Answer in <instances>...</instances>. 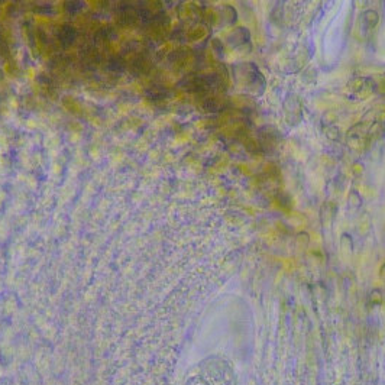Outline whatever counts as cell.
<instances>
[{
	"instance_id": "cell-1",
	"label": "cell",
	"mask_w": 385,
	"mask_h": 385,
	"mask_svg": "<svg viewBox=\"0 0 385 385\" xmlns=\"http://www.w3.org/2000/svg\"><path fill=\"white\" fill-rule=\"evenodd\" d=\"M233 71H236L235 77L238 78V81L246 90L253 92L256 96L264 93L265 86H267V80L253 62H243L241 65H236L233 68Z\"/></svg>"
},
{
	"instance_id": "cell-2",
	"label": "cell",
	"mask_w": 385,
	"mask_h": 385,
	"mask_svg": "<svg viewBox=\"0 0 385 385\" xmlns=\"http://www.w3.org/2000/svg\"><path fill=\"white\" fill-rule=\"evenodd\" d=\"M284 113L286 119L289 125H297L301 119H303V109H301V103L294 95H289L286 101H284Z\"/></svg>"
},
{
	"instance_id": "cell-3",
	"label": "cell",
	"mask_w": 385,
	"mask_h": 385,
	"mask_svg": "<svg viewBox=\"0 0 385 385\" xmlns=\"http://www.w3.org/2000/svg\"><path fill=\"white\" fill-rule=\"evenodd\" d=\"M259 136H261V141L264 144H271V145H277L278 141H280V134L275 128L272 126H264L259 129Z\"/></svg>"
},
{
	"instance_id": "cell-4",
	"label": "cell",
	"mask_w": 385,
	"mask_h": 385,
	"mask_svg": "<svg viewBox=\"0 0 385 385\" xmlns=\"http://www.w3.org/2000/svg\"><path fill=\"white\" fill-rule=\"evenodd\" d=\"M361 22H362V25H364L365 29H372V28H375V26L378 25V22H380V15H378L377 10H374V9H368V10H365V12L362 13V16H361Z\"/></svg>"
},
{
	"instance_id": "cell-5",
	"label": "cell",
	"mask_w": 385,
	"mask_h": 385,
	"mask_svg": "<svg viewBox=\"0 0 385 385\" xmlns=\"http://www.w3.org/2000/svg\"><path fill=\"white\" fill-rule=\"evenodd\" d=\"M249 31L246 29V28H243V31H242V35H239V28L233 32V35L231 37V42L232 45H235V47H238V45H245L246 42H249Z\"/></svg>"
},
{
	"instance_id": "cell-6",
	"label": "cell",
	"mask_w": 385,
	"mask_h": 385,
	"mask_svg": "<svg viewBox=\"0 0 385 385\" xmlns=\"http://www.w3.org/2000/svg\"><path fill=\"white\" fill-rule=\"evenodd\" d=\"M76 38V32H74V29H71V28H68V26H65L61 32H59V41L62 42V45H70L73 41Z\"/></svg>"
},
{
	"instance_id": "cell-7",
	"label": "cell",
	"mask_w": 385,
	"mask_h": 385,
	"mask_svg": "<svg viewBox=\"0 0 385 385\" xmlns=\"http://www.w3.org/2000/svg\"><path fill=\"white\" fill-rule=\"evenodd\" d=\"M361 204H362V197L359 195V192L352 190L349 192V206L358 209V207H361Z\"/></svg>"
},
{
	"instance_id": "cell-8",
	"label": "cell",
	"mask_w": 385,
	"mask_h": 385,
	"mask_svg": "<svg viewBox=\"0 0 385 385\" xmlns=\"http://www.w3.org/2000/svg\"><path fill=\"white\" fill-rule=\"evenodd\" d=\"M326 135H328V138L330 139V141H337L339 136H340V132H339V129H337L336 126H333V125H328Z\"/></svg>"
},
{
	"instance_id": "cell-9",
	"label": "cell",
	"mask_w": 385,
	"mask_h": 385,
	"mask_svg": "<svg viewBox=\"0 0 385 385\" xmlns=\"http://www.w3.org/2000/svg\"><path fill=\"white\" fill-rule=\"evenodd\" d=\"M65 7H67V10L68 12H71V13H74V12H77L81 9V4L78 3V1H70V3H67L65 4Z\"/></svg>"
}]
</instances>
